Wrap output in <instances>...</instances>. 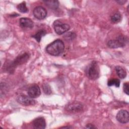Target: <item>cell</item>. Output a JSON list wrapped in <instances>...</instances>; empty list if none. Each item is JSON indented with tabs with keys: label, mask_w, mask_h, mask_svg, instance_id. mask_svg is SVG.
Wrapping results in <instances>:
<instances>
[{
	"label": "cell",
	"mask_w": 129,
	"mask_h": 129,
	"mask_svg": "<svg viewBox=\"0 0 129 129\" xmlns=\"http://www.w3.org/2000/svg\"><path fill=\"white\" fill-rule=\"evenodd\" d=\"M54 30L58 35H61L66 33L70 29L69 25L66 23H63L60 21L55 20L53 24Z\"/></svg>",
	"instance_id": "5b68a950"
},
{
	"label": "cell",
	"mask_w": 129,
	"mask_h": 129,
	"mask_svg": "<svg viewBox=\"0 0 129 129\" xmlns=\"http://www.w3.org/2000/svg\"><path fill=\"white\" fill-rule=\"evenodd\" d=\"M34 16L38 20H43L47 16V11L42 6L35 7L33 12Z\"/></svg>",
	"instance_id": "ba28073f"
},
{
	"label": "cell",
	"mask_w": 129,
	"mask_h": 129,
	"mask_svg": "<svg viewBox=\"0 0 129 129\" xmlns=\"http://www.w3.org/2000/svg\"><path fill=\"white\" fill-rule=\"evenodd\" d=\"M128 83H125L123 84V90L124 92L127 95L129 94V90H128Z\"/></svg>",
	"instance_id": "44dd1931"
},
{
	"label": "cell",
	"mask_w": 129,
	"mask_h": 129,
	"mask_svg": "<svg viewBox=\"0 0 129 129\" xmlns=\"http://www.w3.org/2000/svg\"><path fill=\"white\" fill-rule=\"evenodd\" d=\"M16 100L18 103L24 106L33 105L36 103V102L33 98L25 95H21L18 96Z\"/></svg>",
	"instance_id": "52a82bcc"
},
{
	"label": "cell",
	"mask_w": 129,
	"mask_h": 129,
	"mask_svg": "<svg viewBox=\"0 0 129 129\" xmlns=\"http://www.w3.org/2000/svg\"><path fill=\"white\" fill-rule=\"evenodd\" d=\"M18 10L22 13H26L29 11L28 9L26 7V4L25 2H23L21 3L18 4L17 6Z\"/></svg>",
	"instance_id": "2e32d148"
},
{
	"label": "cell",
	"mask_w": 129,
	"mask_h": 129,
	"mask_svg": "<svg viewBox=\"0 0 129 129\" xmlns=\"http://www.w3.org/2000/svg\"><path fill=\"white\" fill-rule=\"evenodd\" d=\"M117 120L121 123H126L129 121V113L126 110H121L116 114Z\"/></svg>",
	"instance_id": "9c48e42d"
},
{
	"label": "cell",
	"mask_w": 129,
	"mask_h": 129,
	"mask_svg": "<svg viewBox=\"0 0 129 129\" xmlns=\"http://www.w3.org/2000/svg\"><path fill=\"white\" fill-rule=\"evenodd\" d=\"M27 93L28 96L32 98H37L41 94L40 89L37 85H33L29 87L27 91Z\"/></svg>",
	"instance_id": "30bf717a"
},
{
	"label": "cell",
	"mask_w": 129,
	"mask_h": 129,
	"mask_svg": "<svg viewBox=\"0 0 129 129\" xmlns=\"http://www.w3.org/2000/svg\"><path fill=\"white\" fill-rule=\"evenodd\" d=\"M33 127L35 129H44L46 127V122L43 117H38L33 120Z\"/></svg>",
	"instance_id": "8fae6325"
},
{
	"label": "cell",
	"mask_w": 129,
	"mask_h": 129,
	"mask_svg": "<svg viewBox=\"0 0 129 129\" xmlns=\"http://www.w3.org/2000/svg\"><path fill=\"white\" fill-rule=\"evenodd\" d=\"M72 127H70V126H63V127H61V128H72Z\"/></svg>",
	"instance_id": "cb8c5ba5"
},
{
	"label": "cell",
	"mask_w": 129,
	"mask_h": 129,
	"mask_svg": "<svg viewBox=\"0 0 129 129\" xmlns=\"http://www.w3.org/2000/svg\"><path fill=\"white\" fill-rule=\"evenodd\" d=\"M46 34V31L44 29H41L37 31L36 33L32 36L38 42L41 41V39L43 36H44Z\"/></svg>",
	"instance_id": "9a60e30c"
},
{
	"label": "cell",
	"mask_w": 129,
	"mask_h": 129,
	"mask_svg": "<svg viewBox=\"0 0 129 129\" xmlns=\"http://www.w3.org/2000/svg\"><path fill=\"white\" fill-rule=\"evenodd\" d=\"M85 127L87 128H96V126H95L93 124H91V123L87 124Z\"/></svg>",
	"instance_id": "7402d4cb"
},
{
	"label": "cell",
	"mask_w": 129,
	"mask_h": 129,
	"mask_svg": "<svg viewBox=\"0 0 129 129\" xmlns=\"http://www.w3.org/2000/svg\"><path fill=\"white\" fill-rule=\"evenodd\" d=\"M20 26L22 28H32L34 26V23L28 18H21L19 20Z\"/></svg>",
	"instance_id": "7c38bea8"
},
{
	"label": "cell",
	"mask_w": 129,
	"mask_h": 129,
	"mask_svg": "<svg viewBox=\"0 0 129 129\" xmlns=\"http://www.w3.org/2000/svg\"><path fill=\"white\" fill-rule=\"evenodd\" d=\"M128 42V38L124 35H119L115 39L110 40L108 41L107 45L111 48H117L123 47Z\"/></svg>",
	"instance_id": "277c9868"
},
{
	"label": "cell",
	"mask_w": 129,
	"mask_h": 129,
	"mask_svg": "<svg viewBox=\"0 0 129 129\" xmlns=\"http://www.w3.org/2000/svg\"><path fill=\"white\" fill-rule=\"evenodd\" d=\"M64 109L68 112L77 113L83 110V105L82 103L78 101H72L67 104Z\"/></svg>",
	"instance_id": "8992f818"
},
{
	"label": "cell",
	"mask_w": 129,
	"mask_h": 129,
	"mask_svg": "<svg viewBox=\"0 0 129 129\" xmlns=\"http://www.w3.org/2000/svg\"><path fill=\"white\" fill-rule=\"evenodd\" d=\"M117 3H118L119 5H123L124 3L126 2V1L124 0H119V1H116Z\"/></svg>",
	"instance_id": "603a6c76"
},
{
	"label": "cell",
	"mask_w": 129,
	"mask_h": 129,
	"mask_svg": "<svg viewBox=\"0 0 129 129\" xmlns=\"http://www.w3.org/2000/svg\"><path fill=\"white\" fill-rule=\"evenodd\" d=\"M43 2L45 4V5L50 9L52 10H55L57 9L59 6V2L57 1L54 0H48V1H44Z\"/></svg>",
	"instance_id": "4fadbf2b"
},
{
	"label": "cell",
	"mask_w": 129,
	"mask_h": 129,
	"mask_svg": "<svg viewBox=\"0 0 129 129\" xmlns=\"http://www.w3.org/2000/svg\"><path fill=\"white\" fill-rule=\"evenodd\" d=\"M42 88H43V92L45 93V94L47 95H49L52 93L50 87L47 84H46V83L42 85Z\"/></svg>",
	"instance_id": "ffe728a7"
},
{
	"label": "cell",
	"mask_w": 129,
	"mask_h": 129,
	"mask_svg": "<svg viewBox=\"0 0 129 129\" xmlns=\"http://www.w3.org/2000/svg\"><path fill=\"white\" fill-rule=\"evenodd\" d=\"M107 85L108 86H115L116 87H119L120 86V81L118 79H111L108 80Z\"/></svg>",
	"instance_id": "ac0fdd59"
},
{
	"label": "cell",
	"mask_w": 129,
	"mask_h": 129,
	"mask_svg": "<svg viewBox=\"0 0 129 129\" xmlns=\"http://www.w3.org/2000/svg\"><path fill=\"white\" fill-rule=\"evenodd\" d=\"M115 70L116 71L117 76L121 79H124L126 77V73L125 70L120 66H116L115 67Z\"/></svg>",
	"instance_id": "5bb4252c"
},
{
	"label": "cell",
	"mask_w": 129,
	"mask_h": 129,
	"mask_svg": "<svg viewBox=\"0 0 129 129\" xmlns=\"http://www.w3.org/2000/svg\"><path fill=\"white\" fill-rule=\"evenodd\" d=\"M64 49L63 42L60 39H56L49 44L46 47V51L51 55L57 56L62 53Z\"/></svg>",
	"instance_id": "6da1fadb"
},
{
	"label": "cell",
	"mask_w": 129,
	"mask_h": 129,
	"mask_svg": "<svg viewBox=\"0 0 129 129\" xmlns=\"http://www.w3.org/2000/svg\"><path fill=\"white\" fill-rule=\"evenodd\" d=\"M99 67L96 61L91 62L85 69L86 75L90 80L97 79L99 76Z\"/></svg>",
	"instance_id": "7a4b0ae2"
},
{
	"label": "cell",
	"mask_w": 129,
	"mask_h": 129,
	"mask_svg": "<svg viewBox=\"0 0 129 129\" xmlns=\"http://www.w3.org/2000/svg\"><path fill=\"white\" fill-rule=\"evenodd\" d=\"M121 15L119 12H116L111 17V20L114 23H117L119 22L121 20Z\"/></svg>",
	"instance_id": "e0dca14e"
},
{
	"label": "cell",
	"mask_w": 129,
	"mask_h": 129,
	"mask_svg": "<svg viewBox=\"0 0 129 129\" xmlns=\"http://www.w3.org/2000/svg\"><path fill=\"white\" fill-rule=\"evenodd\" d=\"M29 54L26 52L19 55L16 57L13 61L9 64L10 65L9 66V67H7L6 69L7 70L8 72L13 73L16 67L25 63L29 59Z\"/></svg>",
	"instance_id": "3957f363"
},
{
	"label": "cell",
	"mask_w": 129,
	"mask_h": 129,
	"mask_svg": "<svg viewBox=\"0 0 129 129\" xmlns=\"http://www.w3.org/2000/svg\"><path fill=\"white\" fill-rule=\"evenodd\" d=\"M76 37V34L74 32H70L68 33H67L64 36V38L66 39L67 40L69 41V40H72L73 39H74Z\"/></svg>",
	"instance_id": "d6986e66"
}]
</instances>
